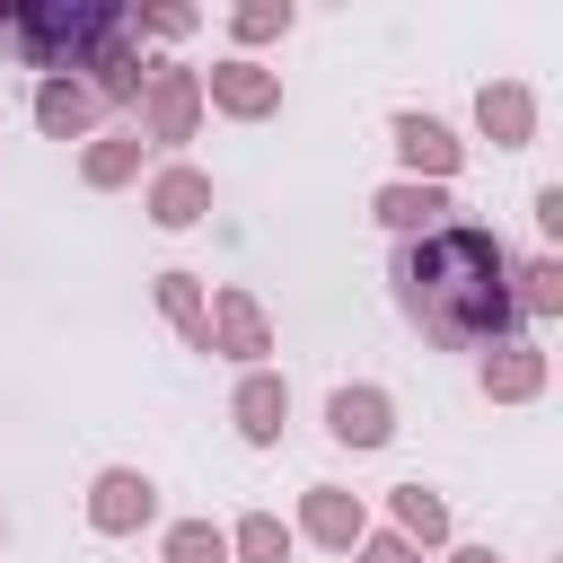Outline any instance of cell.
Instances as JSON below:
<instances>
[{"mask_svg": "<svg viewBox=\"0 0 563 563\" xmlns=\"http://www.w3.org/2000/svg\"><path fill=\"white\" fill-rule=\"evenodd\" d=\"M396 158L413 167V185H449L457 158H466V141H457L440 114H396Z\"/></svg>", "mask_w": 563, "mask_h": 563, "instance_id": "cell-6", "label": "cell"}, {"mask_svg": "<svg viewBox=\"0 0 563 563\" xmlns=\"http://www.w3.org/2000/svg\"><path fill=\"white\" fill-rule=\"evenodd\" d=\"M202 211H211V176L202 167H158L150 176V220L158 229H194Z\"/></svg>", "mask_w": 563, "mask_h": 563, "instance_id": "cell-13", "label": "cell"}, {"mask_svg": "<svg viewBox=\"0 0 563 563\" xmlns=\"http://www.w3.org/2000/svg\"><path fill=\"white\" fill-rule=\"evenodd\" d=\"M449 563H501L493 545H449Z\"/></svg>", "mask_w": 563, "mask_h": 563, "instance_id": "cell-25", "label": "cell"}, {"mask_svg": "<svg viewBox=\"0 0 563 563\" xmlns=\"http://www.w3.org/2000/svg\"><path fill=\"white\" fill-rule=\"evenodd\" d=\"M325 431H334L343 449H387V440H396L387 387H334V396H325Z\"/></svg>", "mask_w": 563, "mask_h": 563, "instance_id": "cell-7", "label": "cell"}, {"mask_svg": "<svg viewBox=\"0 0 563 563\" xmlns=\"http://www.w3.org/2000/svg\"><path fill=\"white\" fill-rule=\"evenodd\" d=\"M158 317H167L194 352H211V299H202L194 273H158Z\"/></svg>", "mask_w": 563, "mask_h": 563, "instance_id": "cell-16", "label": "cell"}, {"mask_svg": "<svg viewBox=\"0 0 563 563\" xmlns=\"http://www.w3.org/2000/svg\"><path fill=\"white\" fill-rule=\"evenodd\" d=\"M229 563H290V528H282L273 510H246V519L229 528Z\"/></svg>", "mask_w": 563, "mask_h": 563, "instance_id": "cell-19", "label": "cell"}, {"mask_svg": "<svg viewBox=\"0 0 563 563\" xmlns=\"http://www.w3.org/2000/svg\"><path fill=\"white\" fill-rule=\"evenodd\" d=\"M229 413H238V431H246L255 449H273V440H282V422H290V387H282L273 369H246V378H238V396H229Z\"/></svg>", "mask_w": 563, "mask_h": 563, "instance_id": "cell-11", "label": "cell"}, {"mask_svg": "<svg viewBox=\"0 0 563 563\" xmlns=\"http://www.w3.org/2000/svg\"><path fill=\"white\" fill-rule=\"evenodd\" d=\"M484 396H493V405L545 396V352H537V343H493V352H484Z\"/></svg>", "mask_w": 563, "mask_h": 563, "instance_id": "cell-12", "label": "cell"}, {"mask_svg": "<svg viewBox=\"0 0 563 563\" xmlns=\"http://www.w3.org/2000/svg\"><path fill=\"white\" fill-rule=\"evenodd\" d=\"M352 563H422V554H413V545H405L396 528H369V537L352 545Z\"/></svg>", "mask_w": 563, "mask_h": 563, "instance_id": "cell-22", "label": "cell"}, {"mask_svg": "<svg viewBox=\"0 0 563 563\" xmlns=\"http://www.w3.org/2000/svg\"><path fill=\"white\" fill-rule=\"evenodd\" d=\"M510 308H519V317H563V264H554V255L510 264Z\"/></svg>", "mask_w": 563, "mask_h": 563, "instance_id": "cell-18", "label": "cell"}, {"mask_svg": "<svg viewBox=\"0 0 563 563\" xmlns=\"http://www.w3.org/2000/svg\"><path fill=\"white\" fill-rule=\"evenodd\" d=\"M202 97H211L220 114H238V123H264V114L282 106V79H273L264 62H246V53H238V62H211Z\"/></svg>", "mask_w": 563, "mask_h": 563, "instance_id": "cell-5", "label": "cell"}, {"mask_svg": "<svg viewBox=\"0 0 563 563\" xmlns=\"http://www.w3.org/2000/svg\"><path fill=\"white\" fill-rule=\"evenodd\" d=\"M299 537H317V545L352 554V545L369 537V510H361V493H343V484H308V493H299Z\"/></svg>", "mask_w": 563, "mask_h": 563, "instance_id": "cell-8", "label": "cell"}, {"mask_svg": "<svg viewBox=\"0 0 563 563\" xmlns=\"http://www.w3.org/2000/svg\"><path fill=\"white\" fill-rule=\"evenodd\" d=\"M211 352H229V361H246V369L273 352V317H264L255 290H238V282L211 290Z\"/></svg>", "mask_w": 563, "mask_h": 563, "instance_id": "cell-4", "label": "cell"}, {"mask_svg": "<svg viewBox=\"0 0 563 563\" xmlns=\"http://www.w3.org/2000/svg\"><path fill=\"white\" fill-rule=\"evenodd\" d=\"M194 123H202V70L150 62V79H141V141H194Z\"/></svg>", "mask_w": 563, "mask_h": 563, "instance_id": "cell-2", "label": "cell"}, {"mask_svg": "<svg viewBox=\"0 0 563 563\" xmlns=\"http://www.w3.org/2000/svg\"><path fill=\"white\" fill-rule=\"evenodd\" d=\"M158 554H167V563H229V528H211V519H176Z\"/></svg>", "mask_w": 563, "mask_h": 563, "instance_id": "cell-20", "label": "cell"}, {"mask_svg": "<svg viewBox=\"0 0 563 563\" xmlns=\"http://www.w3.org/2000/svg\"><path fill=\"white\" fill-rule=\"evenodd\" d=\"M141 150H150L141 132H106V141H88V158H79V176H88L97 194H114V185H132V176H141Z\"/></svg>", "mask_w": 563, "mask_h": 563, "instance_id": "cell-17", "label": "cell"}, {"mask_svg": "<svg viewBox=\"0 0 563 563\" xmlns=\"http://www.w3.org/2000/svg\"><path fill=\"white\" fill-rule=\"evenodd\" d=\"M132 26H141V35H167V44H176V35H194V9H132Z\"/></svg>", "mask_w": 563, "mask_h": 563, "instance_id": "cell-23", "label": "cell"}, {"mask_svg": "<svg viewBox=\"0 0 563 563\" xmlns=\"http://www.w3.org/2000/svg\"><path fill=\"white\" fill-rule=\"evenodd\" d=\"M537 229H545V238L563 229V185H537Z\"/></svg>", "mask_w": 563, "mask_h": 563, "instance_id": "cell-24", "label": "cell"}, {"mask_svg": "<svg viewBox=\"0 0 563 563\" xmlns=\"http://www.w3.org/2000/svg\"><path fill=\"white\" fill-rule=\"evenodd\" d=\"M290 18H299L290 0H246V9L229 18V35H238V44H273V35H290Z\"/></svg>", "mask_w": 563, "mask_h": 563, "instance_id": "cell-21", "label": "cell"}, {"mask_svg": "<svg viewBox=\"0 0 563 563\" xmlns=\"http://www.w3.org/2000/svg\"><path fill=\"white\" fill-rule=\"evenodd\" d=\"M369 220L396 238H431V229H449V185H378Z\"/></svg>", "mask_w": 563, "mask_h": 563, "instance_id": "cell-10", "label": "cell"}, {"mask_svg": "<svg viewBox=\"0 0 563 563\" xmlns=\"http://www.w3.org/2000/svg\"><path fill=\"white\" fill-rule=\"evenodd\" d=\"M396 308L440 343V352H484V343H510V246L501 229H475V220H449L431 238H405L396 246Z\"/></svg>", "mask_w": 563, "mask_h": 563, "instance_id": "cell-1", "label": "cell"}, {"mask_svg": "<svg viewBox=\"0 0 563 563\" xmlns=\"http://www.w3.org/2000/svg\"><path fill=\"white\" fill-rule=\"evenodd\" d=\"M158 519V484L141 475V466H106L97 484H88V528L97 537H132V528H150Z\"/></svg>", "mask_w": 563, "mask_h": 563, "instance_id": "cell-3", "label": "cell"}, {"mask_svg": "<svg viewBox=\"0 0 563 563\" xmlns=\"http://www.w3.org/2000/svg\"><path fill=\"white\" fill-rule=\"evenodd\" d=\"M97 114H106V106H97L79 79H44V88H35V123H44L53 141H88V132H97Z\"/></svg>", "mask_w": 563, "mask_h": 563, "instance_id": "cell-14", "label": "cell"}, {"mask_svg": "<svg viewBox=\"0 0 563 563\" xmlns=\"http://www.w3.org/2000/svg\"><path fill=\"white\" fill-rule=\"evenodd\" d=\"M475 123H484L493 150H528V141H537V97H528L519 79H484V88H475Z\"/></svg>", "mask_w": 563, "mask_h": 563, "instance_id": "cell-9", "label": "cell"}, {"mask_svg": "<svg viewBox=\"0 0 563 563\" xmlns=\"http://www.w3.org/2000/svg\"><path fill=\"white\" fill-rule=\"evenodd\" d=\"M0 537H9V519H0Z\"/></svg>", "mask_w": 563, "mask_h": 563, "instance_id": "cell-26", "label": "cell"}, {"mask_svg": "<svg viewBox=\"0 0 563 563\" xmlns=\"http://www.w3.org/2000/svg\"><path fill=\"white\" fill-rule=\"evenodd\" d=\"M387 510H396V537H405L413 554H422V545H449V501H440L431 484H396Z\"/></svg>", "mask_w": 563, "mask_h": 563, "instance_id": "cell-15", "label": "cell"}]
</instances>
